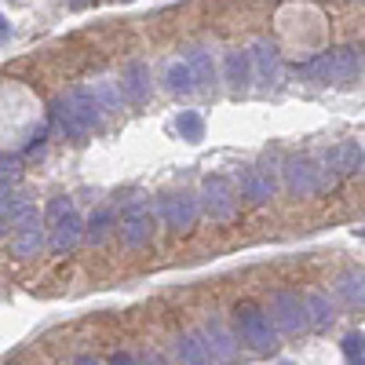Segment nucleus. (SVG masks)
<instances>
[{
  "label": "nucleus",
  "mask_w": 365,
  "mask_h": 365,
  "mask_svg": "<svg viewBox=\"0 0 365 365\" xmlns=\"http://www.w3.org/2000/svg\"><path fill=\"white\" fill-rule=\"evenodd\" d=\"M299 77H307V81H318V84H329V81H358L361 77V48H336V51H329V55H318L311 58V63H303L296 70Z\"/></svg>",
  "instance_id": "obj_1"
},
{
  "label": "nucleus",
  "mask_w": 365,
  "mask_h": 365,
  "mask_svg": "<svg viewBox=\"0 0 365 365\" xmlns=\"http://www.w3.org/2000/svg\"><path fill=\"white\" fill-rule=\"evenodd\" d=\"M44 216H48V223H51V237L44 241V245H48L55 256H66L77 241H81V234H84V223H81V216L73 212V201H70L66 194L51 197L48 208H44Z\"/></svg>",
  "instance_id": "obj_2"
},
{
  "label": "nucleus",
  "mask_w": 365,
  "mask_h": 365,
  "mask_svg": "<svg viewBox=\"0 0 365 365\" xmlns=\"http://www.w3.org/2000/svg\"><path fill=\"white\" fill-rule=\"evenodd\" d=\"M282 172H285V187L299 197H314V194H325V190L336 187V175H332L329 168H322L318 161L303 158V154L289 158Z\"/></svg>",
  "instance_id": "obj_3"
},
{
  "label": "nucleus",
  "mask_w": 365,
  "mask_h": 365,
  "mask_svg": "<svg viewBox=\"0 0 365 365\" xmlns=\"http://www.w3.org/2000/svg\"><path fill=\"white\" fill-rule=\"evenodd\" d=\"M234 325H237V336L234 340L249 344L252 351L270 354L274 347H278V332H274L270 318L256 307V303H237V307H234Z\"/></svg>",
  "instance_id": "obj_4"
},
{
  "label": "nucleus",
  "mask_w": 365,
  "mask_h": 365,
  "mask_svg": "<svg viewBox=\"0 0 365 365\" xmlns=\"http://www.w3.org/2000/svg\"><path fill=\"white\" fill-rule=\"evenodd\" d=\"M197 212H205L212 223H230V220L237 216V197H234L230 179H223V175H208V179L201 182Z\"/></svg>",
  "instance_id": "obj_5"
},
{
  "label": "nucleus",
  "mask_w": 365,
  "mask_h": 365,
  "mask_svg": "<svg viewBox=\"0 0 365 365\" xmlns=\"http://www.w3.org/2000/svg\"><path fill=\"white\" fill-rule=\"evenodd\" d=\"M158 216L161 223L172 230V234H190L194 223H197V197L187 194V190H172V194H161L158 197Z\"/></svg>",
  "instance_id": "obj_6"
},
{
  "label": "nucleus",
  "mask_w": 365,
  "mask_h": 365,
  "mask_svg": "<svg viewBox=\"0 0 365 365\" xmlns=\"http://www.w3.org/2000/svg\"><path fill=\"white\" fill-rule=\"evenodd\" d=\"M150 237H154V216L146 212V197L132 194V201L125 208V220H120V241L128 249H143Z\"/></svg>",
  "instance_id": "obj_7"
},
{
  "label": "nucleus",
  "mask_w": 365,
  "mask_h": 365,
  "mask_svg": "<svg viewBox=\"0 0 365 365\" xmlns=\"http://www.w3.org/2000/svg\"><path fill=\"white\" fill-rule=\"evenodd\" d=\"M270 325L274 332H303L307 329V311H303V296L299 292H274L270 296Z\"/></svg>",
  "instance_id": "obj_8"
},
{
  "label": "nucleus",
  "mask_w": 365,
  "mask_h": 365,
  "mask_svg": "<svg viewBox=\"0 0 365 365\" xmlns=\"http://www.w3.org/2000/svg\"><path fill=\"white\" fill-rule=\"evenodd\" d=\"M234 182H237L241 197H249L252 205L270 201L274 190H278V179H274V172H270V168H252V165L237 168V172H234Z\"/></svg>",
  "instance_id": "obj_9"
},
{
  "label": "nucleus",
  "mask_w": 365,
  "mask_h": 365,
  "mask_svg": "<svg viewBox=\"0 0 365 365\" xmlns=\"http://www.w3.org/2000/svg\"><path fill=\"white\" fill-rule=\"evenodd\" d=\"M361 161H365V154H361V143H336L332 150H325L322 154V168H329L332 175H354V172H361Z\"/></svg>",
  "instance_id": "obj_10"
},
{
  "label": "nucleus",
  "mask_w": 365,
  "mask_h": 365,
  "mask_svg": "<svg viewBox=\"0 0 365 365\" xmlns=\"http://www.w3.org/2000/svg\"><path fill=\"white\" fill-rule=\"evenodd\" d=\"M201 340H205V347L212 351V358H216V361H234V358H237V340H234V332H230L216 314L205 322Z\"/></svg>",
  "instance_id": "obj_11"
},
{
  "label": "nucleus",
  "mask_w": 365,
  "mask_h": 365,
  "mask_svg": "<svg viewBox=\"0 0 365 365\" xmlns=\"http://www.w3.org/2000/svg\"><path fill=\"white\" fill-rule=\"evenodd\" d=\"M63 103L70 106V113L77 117V125H81L88 135L103 125V110H99V103H96V99H91V91H88V88H73Z\"/></svg>",
  "instance_id": "obj_12"
},
{
  "label": "nucleus",
  "mask_w": 365,
  "mask_h": 365,
  "mask_svg": "<svg viewBox=\"0 0 365 365\" xmlns=\"http://www.w3.org/2000/svg\"><path fill=\"white\" fill-rule=\"evenodd\" d=\"M150 66L146 63H128L125 66V73H120V81H117V88H120V99L125 103H146V96H150Z\"/></svg>",
  "instance_id": "obj_13"
},
{
  "label": "nucleus",
  "mask_w": 365,
  "mask_h": 365,
  "mask_svg": "<svg viewBox=\"0 0 365 365\" xmlns=\"http://www.w3.org/2000/svg\"><path fill=\"white\" fill-rule=\"evenodd\" d=\"M223 77H227V84H230L234 96L249 91V84H252V63H249V51H241V48L227 51V55H223Z\"/></svg>",
  "instance_id": "obj_14"
},
{
  "label": "nucleus",
  "mask_w": 365,
  "mask_h": 365,
  "mask_svg": "<svg viewBox=\"0 0 365 365\" xmlns=\"http://www.w3.org/2000/svg\"><path fill=\"white\" fill-rule=\"evenodd\" d=\"M249 63L256 66V73H259V81H263L267 88L278 81V73H282V66H278V48H274L270 41H256V44H252Z\"/></svg>",
  "instance_id": "obj_15"
},
{
  "label": "nucleus",
  "mask_w": 365,
  "mask_h": 365,
  "mask_svg": "<svg viewBox=\"0 0 365 365\" xmlns=\"http://www.w3.org/2000/svg\"><path fill=\"white\" fill-rule=\"evenodd\" d=\"M175 354L182 365H216V358H212V351L201 340V332H182L175 340Z\"/></svg>",
  "instance_id": "obj_16"
},
{
  "label": "nucleus",
  "mask_w": 365,
  "mask_h": 365,
  "mask_svg": "<svg viewBox=\"0 0 365 365\" xmlns=\"http://www.w3.org/2000/svg\"><path fill=\"white\" fill-rule=\"evenodd\" d=\"M182 66L190 70L194 84H216V63H212V51L205 48H187V55H182Z\"/></svg>",
  "instance_id": "obj_17"
},
{
  "label": "nucleus",
  "mask_w": 365,
  "mask_h": 365,
  "mask_svg": "<svg viewBox=\"0 0 365 365\" xmlns=\"http://www.w3.org/2000/svg\"><path fill=\"white\" fill-rule=\"evenodd\" d=\"M41 249H44V227H41V223L19 227V230H15L11 252H15L19 259H34V256H41Z\"/></svg>",
  "instance_id": "obj_18"
},
{
  "label": "nucleus",
  "mask_w": 365,
  "mask_h": 365,
  "mask_svg": "<svg viewBox=\"0 0 365 365\" xmlns=\"http://www.w3.org/2000/svg\"><path fill=\"white\" fill-rule=\"evenodd\" d=\"M303 311H307V325H314V329H329L332 325V303H329V296L325 292H311V296H303Z\"/></svg>",
  "instance_id": "obj_19"
},
{
  "label": "nucleus",
  "mask_w": 365,
  "mask_h": 365,
  "mask_svg": "<svg viewBox=\"0 0 365 365\" xmlns=\"http://www.w3.org/2000/svg\"><path fill=\"white\" fill-rule=\"evenodd\" d=\"M110 227H113V212H110V208H99V212H91V216H88L84 234H88L91 245H103L106 234H110Z\"/></svg>",
  "instance_id": "obj_20"
},
{
  "label": "nucleus",
  "mask_w": 365,
  "mask_h": 365,
  "mask_svg": "<svg viewBox=\"0 0 365 365\" xmlns=\"http://www.w3.org/2000/svg\"><path fill=\"white\" fill-rule=\"evenodd\" d=\"M165 88L172 91V96H190L197 84H194V77H190L187 66H182V63H172V66L165 70Z\"/></svg>",
  "instance_id": "obj_21"
},
{
  "label": "nucleus",
  "mask_w": 365,
  "mask_h": 365,
  "mask_svg": "<svg viewBox=\"0 0 365 365\" xmlns=\"http://www.w3.org/2000/svg\"><path fill=\"white\" fill-rule=\"evenodd\" d=\"M175 128H179V135L187 139V143H201L205 139V117L197 110H182L175 117Z\"/></svg>",
  "instance_id": "obj_22"
},
{
  "label": "nucleus",
  "mask_w": 365,
  "mask_h": 365,
  "mask_svg": "<svg viewBox=\"0 0 365 365\" xmlns=\"http://www.w3.org/2000/svg\"><path fill=\"white\" fill-rule=\"evenodd\" d=\"M91 99L99 103V110H120L125 106V99H120V88H117V81H96V88H91Z\"/></svg>",
  "instance_id": "obj_23"
},
{
  "label": "nucleus",
  "mask_w": 365,
  "mask_h": 365,
  "mask_svg": "<svg viewBox=\"0 0 365 365\" xmlns=\"http://www.w3.org/2000/svg\"><path fill=\"white\" fill-rule=\"evenodd\" d=\"M344 354L351 365H365V340H361V332H347L344 336Z\"/></svg>",
  "instance_id": "obj_24"
},
{
  "label": "nucleus",
  "mask_w": 365,
  "mask_h": 365,
  "mask_svg": "<svg viewBox=\"0 0 365 365\" xmlns=\"http://www.w3.org/2000/svg\"><path fill=\"white\" fill-rule=\"evenodd\" d=\"M340 292H344V299L351 303V307H361V270L347 274V278L340 282Z\"/></svg>",
  "instance_id": "obj_25"
},
{
  "label": "nucleus",
  "mask_w": 365,
  "mask_h": 365,
  "mask_svg": "<svg viewBox=\"0 0 365 365\" xmlns=\"http://www.w3.org/2000/svg\"><path fill=\"white\" fill-rule=\"evenodd\" d=\"M15 175H19V161L15 158H0V187H8Z\"/></svg>",
  "instance_id": "obj_26"
},
{
  "label": "nucleus",
  "mask_w": 365,
  "mask_h": 365,
  "mask_svg": "<svg viewBox=\"0 0 365 365\" xmlns=\"http://www.w3.org/2000/svg\"><path fill=\"white\" fill-rule=\"evenodd\" d=\"M106 365H139V361H135V358H132V354H128V351H113V354H110V361H106Z\"/></svg>",
  "instance_id": "obj_27"
},
{
  "label": "nucleus",
  "mask_w": 365,
  "mask_h": 365,
  "mask_svg": "<svg viewBox=\"0 0 365 365\" xmlns=\"http://www.w3.org/2000/svg\"><path fill=\"white\" fill-rule=\"evenodd\" d=\"M8 41H11V22L0 15V44H8Z\"/></svg>",
  "instance_id": "obj_28"
},
{
  "label": "nucleus",
  "mask_w": 365,
  "mask_h": 365,
  "mask_svg": "<svg viewBox=\"0 0 365 365\" xmlns=\"http://www.w3.org/2000/svg\"><path fill=\"white\" fill-rule=\"evenodd\" d=\"M73 365H103V361H99V358H91V354H77Z\"/></svg>",
  "instance_id": "obj_29"
},
{
  "label": "nucleus",
  "mask_w": 365,
  "mask_h": 365,
  "mask_svg": "<svg viewBox=\"0 0 365 365\" xmlns=\"http://www.w3.org/2000/svg\"><path fill=\"white\" fill-rule=\"evenodd\" d=\"M8 201H11V190H8V187H0V212L8 208Z\"/></svg>",
  "instance_id": "obj_30"
},
{
  "label": "nucleus",
  "mask_w": 365,
  "mask_h": 365,
  "mask_svg": "<svg viewBox=\"0 0 365 365\" xmlns=\"http://www.w3.org/2000/svg\"><path fill=\"white\" fill-rule=\"evenodd\" d=\"M146 365H168V361H165V358H158V354H150V358H146Z\"/></svg>",
  "instance_id": "obj_31"
},
{
  "label": "nucleus",
  "mask_w": 365,
  "mask_h": 365,
  "mask_svg": "<svg viewBox=\"0 0 365 365\" xmlns=\"http://www.w3.org/2000/svg\"><path fill=\"white\" fill-rule=\"evenodd\" d=\"M274 365H296V361H285V358H282V361H274Z\"/></svg>",
  "instance_id": "obj_32"
},
{
  "label": "nucleus",
  "mask_w": 365,
  "mask_h": 365,
  "mask_svg": "<svg viewBox=\"0 0 365 365\" xmlns=\"http://www.w3.org/2000/svg\"><path fill=\"white\" fill-rule=\"evenodd\" d=\"M70 4H73V8H81V4H84V0H70Z\"/></svg>",
  "instance_id": "obj_33"
},
{
  "label": "nucleus",
  "mask_w": 365,
  "mask_h": 365,
  "mask_svg": "<svg viewBox=\"0 0 365 365\" xmlns=\"http://www.w3.org/2000/svg\"><path fill=\"white\" fill-rule=\"evenodd\" d=\"M4 230H8V223H4V220H0V234H4Z\"/></svg>",
  "instance_id": "obj_34"
}]
</instances>
